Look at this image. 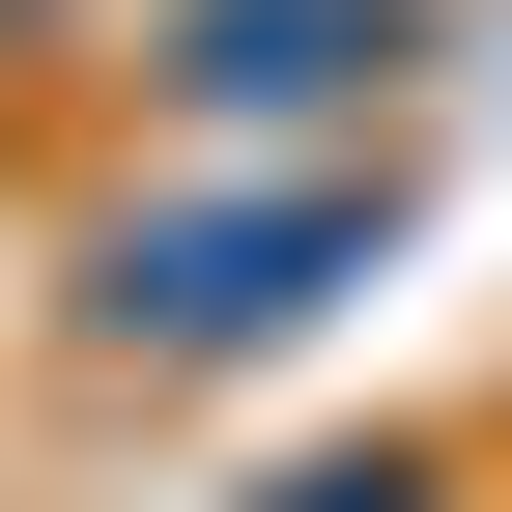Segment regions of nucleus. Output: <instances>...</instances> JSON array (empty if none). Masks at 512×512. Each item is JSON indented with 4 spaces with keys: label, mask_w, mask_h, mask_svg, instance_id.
<instances>
[{
    "label": "nucleus",
    "mask_w": 512,
    "mask_h": 512,
    "mask_svg": "<svg viewBox=\"0 0 512 512\" xmlns=\"http://www.w3.org/2000/svg\"><path fill=\"white\" fill-rule=\"evenodd\" d=\"M313 285V228H200V256H143V313H200V342H228V313H285Z\"/></svg>",
    "instance_id": "1"
}]
</instances>
